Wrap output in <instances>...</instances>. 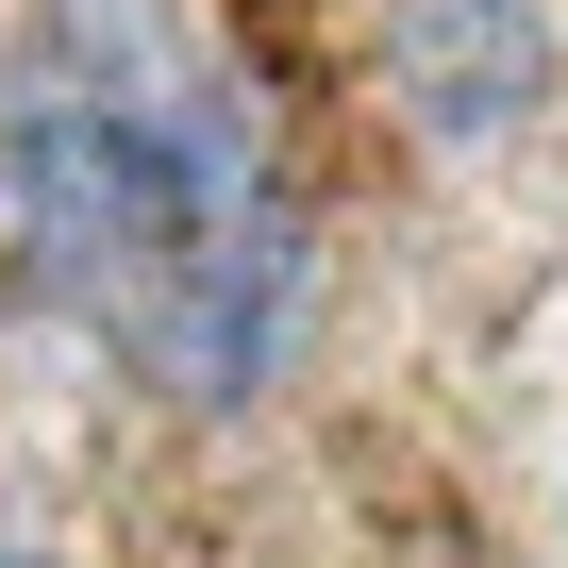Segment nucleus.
Masks as SVG:
<instances>
[{
    "mask_svg": "<svg viewBox=\"0 0 568 568\" xmlns=\"http://www.w3.org/2000/svg\"><path fill=\"white\" fill-rule=\"evenodd\" d=\"M0 568H34V551H0Z\"/></svg>",
    "mask_w": 568,
    "mask_h": 568,
    "instance_id": "3",
    "label": "nucleus"
},
{
    "mask_svg": "<svg viewBox=\"0 0 568 568\" xmlns=\"http://www.w3.org/2000/svg\"><path fill=\"white\" fill-rule=\"evenodd\" d=\"M385 84L435 151H485L551 101V18L535 0H385Z\"/></svg>",
    "mask_w": 568,
    "mask_h": 568,
    "instance_id": "2",
    "label": "nucleus"
},
{
    "mask_svg": "<svg viewBox=\"0 0 568 568\" xmlns=\"http://www.w3.org/2000/svg\"><path fill=\"white\" fill-rule=\"evenodd\" d=\"M0 217L101 368L251 418L318 335V217L184 0H34L0 34Z\"/></svg>",
    "mask_w": 568,
    "mask_h": 568,
    "instance_id": "1",
    "label": "nucleus"
}]
</instances>
